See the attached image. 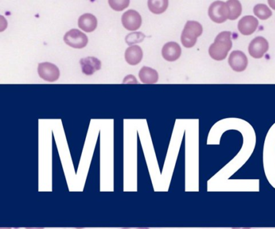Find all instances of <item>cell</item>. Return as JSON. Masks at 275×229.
Here are the masks:
<instances>
[{
	"instance_id": "6da1fadb",
	"label": "cell",
	"mask_w": 275,
	"mask_h": 229,
	"mask_svg": "<svg viewBox=\"0 0 275 229\" xmlns=\"http://www.w3.org/2000/svg\"><path fill=\"white\" fill-rule=\"evenodd\" d=\"M232 47L230 32H222L217 36L214 43L209 48V54L216 61H223Z\"/></svg>"
},
{
	"instance_id": "7a4b0ae2",
	"label": "cell",
	"mask_w": 275,
	"mask_h": 229,
	"mask_svg": "<svg viewBox=\"0 0 275 229\" xmlns=\"http://www.w3.org/2000/svg\"><path fill=\"white\" fill-rule=\"evenodd\" d=\"M203 27L201 24L196 21H188L182 32L180 41L186 48L194 47L198 37L202 35Z\"/></svg>"
},
{
	"instance_id": "3957f363",
	"label": "cell",
	"mask_w": 275,
	"mask_h": 229,
	"mask_svg": "<svg viewBox=\"0 0 275 229\" xmlns=\"http://www.w3.org/2000/svg\"><path fill=\"white\" fill-rule=\"evenodd\" d=\"M208 15L214 23H224L229 19L230 9L228 5L224 2H214L209 8Z\"/></svg>"
},
{
	"instance_id": "277c9868",
	"label": "cell",
	"mask_w": 275,
	"mask_h": 229,
	"mask_svg": "<svg viewBox=\"0 0 275 229\" xmlns=\"http://www.w3.org/2000/svg\"><path fill=\"white\" fill-rule=\"evenodd\" d=\"M64 42L75 49H83L88 43V37L85 34L78 29H71L65 34Z\"/></svg>"
},
{
	"instance_id": "5b68a950",
	"label": "cell",
	"mask_w": 275,
	"mask_h": 229,
	"mask_svg": "<svg viewBox=\"0 0 275 229\" xmlns=\"http://www.w3.org/2000/svg\"><path fill=\"white\" fill-rule=\"evenodd\" d=\"M38 73L42 79L49 82L57 81L60 76L59 68L49 62L39 64Z\"/></svg>"
},
{
	"instance_id": "8992f818",
	"label": "cell",
	"mask_w": 275,
	"mask_h": 229,
	"mask_svg": "<svg viewBox=\"0 0 275 229\" xmlns=\"http://www.w3.org/2000/svg\"><path fill=\"white\" fill-rule=\"evenodd\" d=\"M268 43L266 39L262 37H256L249 45V54L255 59H260L268 51Z\"/></svg>"
},
{
	"instance_id": "52a82bcc",
	"label": "cell",
	"mask_w": 275,
	"mask_h": 229,
	"mask_svg": "<svg viewBox=\"0 0 275 229\" xmlns=\"http://www.w3.org/2000/svg\"><path fill=\"white\" fill-rule=\"evenodd\" d=\"M122 23L124 27L128 31H136L141 27L142 17L137 11L129 10L122 15Z\"/></svg>"
},
{
	"instance_id": "ba28073f",
	"label": "cell",
	"mask_w": 275,
	"mask_h": 229,
	"mask_svg": "<svg viewBox=\"0 0 275 229\" xmlns=\"http://www.w3.org/2000/svg\"><path fill=\"white\" fill-rule=\"evenodd\" d=\"M228 63L234 71H244L248 66V58L242 51H234L231 53L229 57Z\"/></svg>"
},
{
	"instance_id": "9c48e42d",
	"label": "cell",
	"mask_w": 275,
	"mask_h": 229,
	"mask_svg": "<svg viewBox=\"0 0 275 229\" xmlns=\"http://www.w3.org/2000/svg\"><path fill=\"white\" fill-rule=\"evenodd\" d=\"M258 21L252 16H246L239 21L238 28L243 35H250L254 33L258 27Z\"/></svg>"
},
{
	"instance_id": "30bf717a",
	"label": "cell",
	"mask_w": 275,
	"mask_h": 229,
	"mask_svg": "<svg viewBox=\"0 0 275 229\" xmlns=\"http://www.w3.org/2000/svg\"><path fill=\"white\" fill-rule=\"evenodd\" d=\"M82 72L86 75H93L96 71L101 69L102 62L95 57H87L79 61Z\"/></svg>"
},
{
	"instance_id": "8fae6325",
	"label": "cell",
	"mask_w": 275,
	"mask_h": 229,
	"mask_svg": "<svg viewBox=\"0 0 275 229\" xmlns=\"http://www.w3.org/2000/svg\"><path fill=\"white\" fill-rule=\"evenodd\" d=\"M181 55V48L178 43L169 42L163 46L162 55L167 61H175Z\"/></svg>"
},
{
	"instance_id": "7c38bea8",
	"label": "cell",
	"mask_w": 275,
	"mask_h": 229,
	"mask_svg": "<svg viewBox=\"0 0 275 229\" xmlns=\"http://www.w3.org/2000/svg\"><path fill=\"white\" fill-rule=\"evenodd\" d=\"M78 26L86 33H91L95 31L98 27L97 18L91 14H84L78 20Z\"/></svg>"
},
{
	"instance_id": "4fadbf2b",
	"label": "cell",
	"mask_w": 275,
	"mask_h": 229,
	"mask_svg": "<svg viewBox=\"0 0 275 229\" xmlns=\"http://www.w3.org/2000/svg\"><path fill=\"white\" fill-rule=\"evenodd\" d=\"M143 51L138 45L130 46L125 52V59L130 65H136L141 62Z\"/></svg>"
},
{
	"instance_id": "5bb4252c",
	"label": "cell",
	"mask_w": 275,
	"mask_h": 229,
	"mask_svg": "<svg viewBox=\"0 0 275 229\" xmlns=\"http://www.w3.org/2000/svg\"><path fill=\"white\" fill-rule=\"evenodd\" d=\"M139 78L143 84H156L158 80V73L151 67H143L139 72Z\"/></svg>"
},
{
	"instance_id": "9a60e30c",
	"label": "cell",
	"mask_w": 275,
	"mask_h": 229,
	"mask_svg": "<svg viewBox=\"0 0 275 229\" xmlns=\"http://www.w3.org/2000/svg\"><path fill=\"white\" fill-rule=\"evenodd\" d=\"M168 7V0H148V7L151 13L160 15L166 11Z\"/></svg>"
},
{
	"instance_id": "2e32d148",
	"label": "cell",
	"mask_w": 275,
	"mask_h": 229,
	"mask_svg": "<svg viewBox=\"0 0 275 229\" xmlns=\"http://www.w3.org/2000/svg\"><path fill=\"white\" fill-rule=\"evenodd\" d=\"M227 5H228L230 9V16H229V20L230 21H234L238 19L242 14V5L238 0H228L226 2Z\"/></svg>"
},
{
	"instance_id": "e0dca14e",
	"label": "cell",
	"mask_w": 275,
	"mask_h": 229,
	"mask_svg": "<svg viewBox=\"0 0 275 229\" xmlns=\"http://www.w3.org/2000/svg\"><path fill=\"white\" fill-rule=\"evenodd\" d=\"M253 11L258 19L263 20V21L268 19L272 15V11L269 9V8L262 4H259V5L255 6Z\"/></svg>"
},
{
	"instance_id": "ac0fdd59",
	"label": "cell",
	"mask_w": 275,
	"mask_h": 229,
	"mask_svg": "<svg viewBox=\"0 0 275 229\" xmlns=\"http://www.w3.org/2000/svg\"><path fill=\"white\" fill-rule=\"evenodd\" d=\"M145 38V35L140 32H136L128 34L126 37L125 41L127 45L130 46L135 43H141Z\"/></svg>"
},
{
	"instance_id": "d6986e66",
	"label": "cell",
	"mask_w": 275,
	"mask_h": 229,
	"mask_svg": "<svg viewBox=\"0 0 275 229\" xmlns=\"http://www.w3.org/2000/svg\"><path fill=\"white\" fill-rule=\"evenodd\" d=\"M108 4L114 11H122L128 7L130 1L129 0H109Z\"/></svg>"
},
{
	"instance_id": "ffe728a7",
	"label": "cell",
	"mask_w": 275,
	"mask_h": 229,
	"mask_svg": "<svg viewBox=\"0 0 275 229\" xmlns=\"http://www.w3.org/2000/svg\"><path fill=\"white\" fill-rule=\"evenodd\" d=\"M268 3L269 6H270V7L271 8H272V9L273 10H274V11H275V1H274V0H268Z\"/></svg>"
},
{
	"instance_id": "44dd1931",
	"label": "cell",
	"mask_w": 275,
	"mask_h": 229,
	"mask_svg": "<svg viewBox=\"0 0 275 229\" xmlns=\"http://www.w3.org/2000/svg\"><path fill=\"white\" fill-rule=\"evenodd\" d=\"M122 229H150L148 228H123Z\"/></svg>"
},
{
	"instance_id": "7402d4cb",
	"label": "cell",
	"mask_w": 275,
	"mask_h": 229,
	"mask_svg": "<svg viewBox=\"0 0 275 229\" xmlns=\"http://www.w3.org/2000/svg\"><path fill=\"white\" fill-rule=\"evenodd\" d=\"M232 229H251L250 228H232Z\"/></svg>"
}]
</instances>
